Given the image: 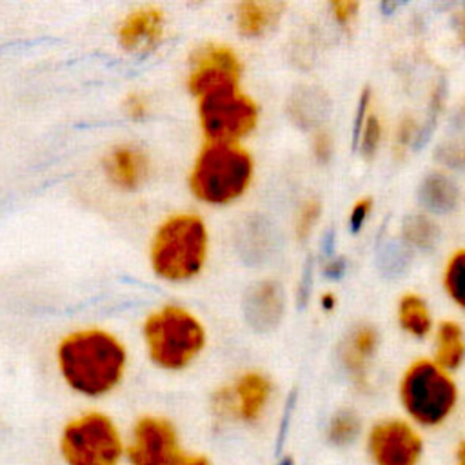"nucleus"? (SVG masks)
Returning <instances> with one entry per match:
<instances>
[{
	"instance_id": "f257e3e1",
	"label": "nucleus",
	"mask_w": 465,
	"mask_h": 465,
	"mask_svg": "<svg viewBox=\"0 0 465 465\" xmlns=\"http://www.w3.org/2000/svg\"><path fill=\"white\" fill-rule=\"evenodd\" d=\"M124 345L105 331H78L58 345V367L71 389L84 396L113 391L125 369Z\"/></svg>"
},
{
	"instance_id": "f03ea898",
	"label": "nucleus",
	"mask_w": 465,
	"mask_h": 465,
	"mask_svg": "<svg viewBox=\"0 0 465 465\" xmlns=\"http://www.w3.org/2000/svg\"><path fill=\"white\" fill-rule=\"evenodd\" d=\"M405 418L421 430L445 425L458 407V385L434 361L418 360L407 367L398 385Z\"/></svg>"
},
{
	"instance_id": "7ed1b4c3",
	"label": "nucleus",
	"mask_w": 465,
	"mask_h": 465,
	"mask_svg": "<svg viewBox=\"0 0 465 465\" xmlns=\"http://www.w3.org/2000/svg\"><path fill=\"white\" fill-rule=\"evenodd\" d=\"M207 256V229L196 214L169 216L151 243L153 271L169 282L196 276Z\"/></svg>"
},
{
	"instance_id": "20e7f679",
	"label": "nucleus",
	"mask_w": 465,
	"mask_h": 465,
	"mask_svg": "<svg viewBox=\"0 0 465 465\" xmlns=\"http://www.w3.org/2000/svg\"><path fill=\"white\" fill-rule=\"evenodd\" d=\"M252 178L251 154L236 143L205 145L191 171L193 194L207 203L223 205L240 198Z\"/></svg>"
},
{
	"instance_id": "39448f33",
	"label": "nucleus",
	"mask_w": 465,
	"mask_h": 465,
	"mask_svg": "<svg viewBox=\"0 0 465 465\" xmlns=\"http://www.w3.org/2000/svg\"><path fill=\"white\" fill-rule=\"evenodd\" d=\"M149 358L162 369L178 371L189 365L205 343V331L196 316L178 305H165L143 323Z\"/></svg>"
},
{
	"instance_id": "423d86ee",
	"label": "nucleus",
	"mask_w": 465,
	"mask_h": 465,
	"mask_svg": "<svg viewBox=\"0 0 465 465\" xmlns=\"http://www.w3.org/2000/svg\"><path fill=\"white\" fill-rule=\"evenodd\" d=\"M60 449L69 465H118L122 458L118 430L100 412H89L67 423Z\"/></svg>"
},
{
	"instance_id": "0eeeda50",
	"label": "nucleus",
	"mask_w": 465,
	"mask_h": 465,
	"mask_svg": "<svg viewBox=\"0 0 465 465\" xmlns=\"http://www.w3.org/2000/svg\"><path fill=\"white\" fill-rule=\"evenodd\" d=\"M361 441L369 465H421L427 452L421 429L405 416L372 421Z\"/></svg>"
},
{
	"instance_id": "6e6552de",
	"label": "nucleus",
	"mask_w": 465,
	"mask_h": 465,
	"mask_svg": "<svg viewBox=\"0 0 465 465\" xmlns=\"http://www.w3.org/2000/svg\"><path fill=\"white\" fill-rule=\"evenodd\" d=\"M198 100L200 125L211 143H234L256 127L258 107L238 89L218 91Z\"/></svg>"
},
{
	"instance_id": "1a4fd4ad",
	"label": "nucleus",
	"mask_w": 465,
	"mask_h": 465,
	"mask_svg": "<svg viewBox=\"0 0 465 465\" xmlns=\"http://www.w3.org/2000/svg\"><path fill=\"white\" fill-rule=\"evenodd\" d=\"M242 64L236 53L222 44H205L194 51L189 64L187 85L196 98L238 89Z\"/></svg>"
},
{
	"instance_id": "9d476101",
	"label": "nucleus",
	"mask_w": 465,
	"mask_h": 465,
	"mask_svg": "<svg viewBox=\"0 0 465 465\" xmlns=\"http://www.w3.org/2000/svg\"><path fill=\"white\" fill-rule=\"evenodd\" d=\"M272 396L271 380L256 371L243 372L229 387L214 394V411L223 418H236L240 421H258Z\"/></svg>"
},
{
	"instance_id": "9b49d317",
	"label": "nucleus",
	"mask_w": 465,
	"mask_h": 465,
	"mask_svg": "<svg viewBox=\"0 0 465 465\" xmlns=\"http://www.w3.org/2000/svg\"><path fill=\"white\" fill-rule=\"evenodd\" d=\"M127 456L131 465H174L182 454L171 421L158 416L138 420L133 429Z\"/></svg>"
},
{
	"instance_id": "f8f14e48",
	"label": "nucleus",
	"mask_w": 465,
	"mask_h": 465,
	"mask_svg": "<svg viewBox=\"0 0 465 465\" xmlns=\"http://www.w3.org/2000/svg\"><path fill=\"white\" fill-rule=\"evenodd\" d=\"M165 15L158 5H140L118 25V44L134 54L151 53L163 38Z\"/></svg>"
},
{
	"instance_id": "ddd939ff",
	"label": "nucleus",
	"mask_w": 465,
	"mask_h": 465,
	"mask_svg": "<svg viewBox=\"0 0 465 465\" xmlns=\"http://www.w3.org/2000/svg\"><path fill=\"white\" fill-rule=\"evenodd\" d=\"M107 178L120 189L134 191L145 183L151 173L149 156L133 143L114 145L104 158Z\"/></svg>"
},
{
	"instance_id": "4468645a",
	"label": "nucleus",
	"mask_w": 465,
	"mask_h": 465,
	"mask_svg": "<svg viewBox=\"0 0 465 465\" xmlns=\"http://www.w3.org/2000/svg\"><path fill=\"white\" fill-rule=\"evenodd\" d=\"M283 314V294L278 283L260 282L252 285L245 298V316L258 331H271Z\"/></svg>"
},
{
	"instance_id": "2eb2a0df",
	"label": "nucleus",
	"mask_w": 465,
	"mask_h": 465,
	"mask_svg": "<svg viewBox=\"0 0 465 465\" xmlns=\"http://www.w3.org/2000/svg\"><path fill=\"white\" fill-rule=\"evenodd\" d=\"M378 345V332L371 325L356 327L340 349V360L358 387L367 385V363Z\"/></svg>"
},
{
	"instance_id": "dca6fc26",
	"label": "nucleus",
	"mask_w": 465,
	"mask_h": 465,
	"mask_svg": "<svg viewBox=\"0 0 465 465\" xmlns=\"http://www.w3.org/2000/svg\"><path fill=\"white\" fill-rule=\"evenodd\" d=\"M283 5L278 2H256L247 0L236 5L234 20L238 33L249 38L265 35L282 16Z\"/></svg>"
},
{
	"instance_id": "f3484780",
	"label": "nucleus",
	"mask_w": 465,
	"mask_h": 465,
	"mask_svg": "<svg viewBox=\"0 0 465 465\" xmlns=\"http://www.w3.org/2000/svg\"><path fill=\"white\" fill-rule=\"evenodd\" d=\"M420 202L432 213L443 214L456 207L458 203V187L456 183L441 173L427 174L418 189Z\"/></svg>"
},
{
	"instance_id": "a211bd4d",
	"label": "nucleus",
	"mask_w": 465,
	"mask_h": 465,
	"mask_svg": "<svg viewBox=\"0 0 465 465\" xmlns=\"http://www.w3.org/2000/svg\"><path fill=\"white\" fill-rule=\"evenodd\" d=\"M363 421L360 414L351 409L343 407L331 414L325 425V440L336 449H349L363 438Z\"/></svg>"
},
{
	"instance_id": "6ab92c4d",
	"label": "nucleus",
	"mask_w": 465,
	"mask_h": 465,
	"mask_svg": "<svg viewBox=\"0 0 465 465\" xmlns=\"http://www.w3.org/2000/svg\"><path fill=\"white\" fill-rule=\"evenodd\" d=\"M463 358L465 343L461 340V329L452 322L441 323L438 331V349L434 363L443 371L450 372L461 365Z\"/></svg>"
},
{
	"instance_id": "aec40b11",
	"label": "nucleus",
	"mask_w": 465,
	"mask_h": 465,
	"mask_svg": "<svg viewBox=\"0 0 465 465\" xmlns=\"http://www.w3.org/2000/svg\"><path fill=\"white\" fill-rule=\"evenodd\" d=\"M327 111H329V102L318 89L298 91L291 100V114L303 127L320 124L325 118Z\"/></svg>"
},
{
	"instance_id": "412c9836",
	"label": "nucleus",
	"mask_w": 465,
	"mask_h": 465,
	"mask_svg": "<svg viewBox=\"0 0 465 465\" xmlns=\"http://www.w3.org/2000/svg\"><path fill=\"white\" fill-rule=\"evenodd\" d=\"M400 322L405 331L421 338L430 329V314L425 302L416 294H407L400 302Z\"/></svg>"
},
{
	"instance_id": "4be33fe9",
	"label": "nucleus",
	"mask_w": 465,
	"mask_h": 465,
	"mask_svg": "<svg viewBox=\"0 0 465 465\" xmlns=\"http://www.w3.org/2000/svg\"><path fill=\"white\" fill-rule=\"evenodd\" d=\"M403 234L411 245H414L421 251L434 249V245L438 242L436 223L423 214L407 216L403 222Z\"/></svg>"
},
{
	"instance_id": "5701e85b",
	"label": "nucleus",
	"mask_w": 465,
	"mask_h": 465,
	"mask_svg": "<svg viewBox=\"0 0 465 465\" xmlns=\"http://www.w3.org/2000/svg\"><path fill=\"white\" fill-rule=\"evenodd\" d=\"M445 289L449 296L465 309V249L458 251L445 269Z\"/></svg>"
},
{
	"instance_id": "b1692460",
	"label": "nucleus",
	"mask_w": 465,
	"mask_h": 465,
	"mask_svg": "<svg viewBox=\"0 0 465 465\" xmlns=\"http://www.w3.org/2000/svg\"><path fill=\"white\" fill-rule=\"evenodd\" d=\"M409 260V252L405 251L403 245L396 243V242H391L387 243L383 249H381V254H380V267L383 272L387 274H396L400 271H403L405 263Z\"/></svg>"
},
{
	"instance_id": "393cba45",
	"label": "nucleus",
	"mask_w": 465,
	"mask_h": 465,
	"mask_svg": "<svg viewBox=\"0 0 465 465\" xmlns=\"http://www.w3.org/2000/svg\"><path fill=\"white\" fill-rule=\"evenodd\" d=\"M441 163L452 169H465V140H450L441 143L436 151Z\"/></svg>"
},
{
	"instance_id": "a878e982",
	"label": "nucleus",
	"mask_w": 465,
	"mask_h": 465,
	"mask_svg": "<svg viewBox=\"0 0 465 465\" xmlns=\"http://www.w3.org/2000/svg\"><path fill=\"white\" fill-rule=\"evenodd\" d=\"M320 202L318 200H307L303 202L300 213H298V218H296V234L298 238H307L320 216Z\"/></svg>"
},
{
	"instance_id": "bb28decb",
	"label": "nucleus",
	"mask_w": 465,
	"mask_h": 465,
	"mask_svg": "<svg viewBox=\"0 0 465 465\" xmlns=\"http://www.w3.org/2000/svg\"><path fill=\"white\" fill-rule=\"evenodd\" d=\"M380 136H381L380 120L376 116H369L363 124V129H361V134L358 140V145L365 156H371L376 151V147L380 143Z\"/></svg>"
},
{
	"instance_id": "cd10ccee",
	"label": "nucleus",
	"mask_w": 465,
	"mask_h": 465,
	"mask_svg": "<svg viewBox=\"0 0 465 465\" xmlns=\"http://www.w3.org/2000/svg\"><path fill=\"white\" fill-rule=\"evenodd\" d=\"M124 111L133 120H142L149 114V100L143 93H129L124 100Z\"/></svg>"
},
{
	"instance_id": "c85d7f7f",
	"label": "nucleus",
	"mask_w": 465,
	"mask_h": 465,
	"mask_svg": "<svg viewBox=\"0 0 465 465\" xmlns=\"http://www.w3.org/2000/svg\"><path fill=\"white\" fill-rule=\"evenodd\" d=\"M369 211H371V200H369V198L360 200V202L352 207V211H351V214H349V227H351L352 232H358V231H360V227H361V225L365 223V220H367Z\"/></svg>"
},
{
	"instance_id": "c756f323",
	"label": "nucleus",
	"mask_w": 465,
	"mask_h": 465,
	"mask_svg": "<svg viewBox=\"0 0 465 465\" xmlns=\"http://www.w3.org/2000/svg\"><path fill=\"white\" fill-rule=\"evenodd\" d=\"M332 15L340 24H347L354 18L356 11H358V2L352 0H341V2H332L331 4Z\"/></svg>"
},
{
	"instance_id": "7c9ffc66",
	"label": "nucleus",
	"mask_w": 465,
	"mask_h": 465,
	"mask_svg": "<svg viewBox=\"0 0 465 465\" xmlns=\"http://www.w3.org/2000/svg\"><path fill=\"white\" fill-rule=\"evenodd\" d=\"M369 94L371 91L365 89L361 93V98H360V105L356 109V120H354V136H352V142L354 145H358V140H360V134H361V129H363V124H365V111H367V104H369Z\"/></svg>"
},
{
	"instance_id": "2f4dec72",
	"label": "nucleus",
	"mask_w": 465,
	"mask_h": 465,
	"mask_svg": "<svg viewBox=\"0 0 465 465\" xmlns=\"http://www.w3.org/2000/svg\"><path fill=\"white\" fill-rule=\"evenodd\" d=\"M314 153L322 162H327L331 156V140L325 133H318L314 138Z\"/></svg>"
},
{
	"instance_id": "473e14b6",
	"label": "nucleus",
	"mask_w": 465,
	"mask_h": 465,
	"mask_svg": "<svg viewBox=\"0 0 465 465\" xmlns=\"http://www.w3.org/2000/svg\"><path fill=\"white\" fill-rule=\"evenodd\" d=\"M343 271H345V262L341 258L329 262V265L325 267V274L329 278H340L343 274Z\"/></svg>"
},
{
	"instance_id": "72a5a7b5",
	"label": "nucleus",
	"mask_w": 465,
	"mask_h": 465,
	"mask_svg": "<svg viewBox=\"0 0 465 465\" xmlns=\"http://www.w3.org/2000/svg\"><path fill=\"white\" fill-rule=\"evenodd\" d=\"M452 465H465V438H460L452 449Z\"/></svg>"
},
{
	"instance_id": "f704fd0d",
	"label": "nucleus",
	"mask_w": 465,
	"mask_h": 465,
	"mask_svg": "<svg viewBox=\"0 0 465 465\" xmlns=\"http://www.w3.org/2000/svg\"><path fill=\"white\" fill-rule=\"evenodd\" d=\"M174 465H211L203 456H180Z\"/></svg>"
},
{
	"instance_id": "c9c22d12",
	"label": "nucleus",
	"mask_w": 465,
	"mask_h": 465,
	"mask_svg": "<svg viewBox=\"0 0 465 465\" xmlns=\"http://www.w3.org/2000/svg\"><path fill=\"white\" fill-rule=\"evenodd\" d=\"M456 29H458L460 40L465 44V13L458 16V20H456Z\"/></svg>"
},
{
	"instance_id": "e433bc0d",
	"label": "nucleus",
	"mask_w": 465,
	"mask_h": 465,
	"mask_svg": "<svg viewBox=\"0 0 465 465\" xmlns=\"http://www.w3.org/2000/svg\"><path fill=\"white\" fill-rule=\"evenodd\" d=\"M322 302H323V307H325V309H331V307L334 305V296L327 294V296H323V298H322Z\"/></svg>"
},
{
	"instance_id": "4c0bfd02",
	"label": "nucleus",
	"mask_w": 465,
	"mask_h": 465,
	"mask_svg": "<svg viewBox=\"0 0 465 465\" xmlns=\"http://www.w3.org/2000/svg\"><path fill=\"white\" fill-rule=\"evenodd\" d=\"M278 465H294V461H292L291 458H283V460H282Z\"/></svg>"
}]
</instances>
